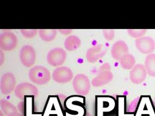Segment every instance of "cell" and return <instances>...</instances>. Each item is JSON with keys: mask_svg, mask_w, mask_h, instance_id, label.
<instances>
[{"mask_svg": "<svg viewBox=\"0 0 155 116\" xmlns=\"http://www.w3.org/2000/svg\"><path fill=\"white\" fill-rule=\"evenodd\" d=\"M28 77L32 83L43 85L49 82L51 73L47 68L44 66H35L29 70Z\"/></svg>", "mask_w": 155, "mask_h": 116, "instance_id": "obj_1", "label": "cell"}, {"mask_svg": "<svg viewBox=\"0 0 155 116\" xmlns=\"http://www.w3.org/2000/svg\"><path fill=\"white\" fill-rule=\"evenodd\" d=\"M73 89L76 93L80 95L88 94L91 89V83L89 77L85 74H77L72 81Z\"/></svg>", "mask_w": 155, "mask_h": 116, "instance_id": "obj_2", "label": "cell"}, {"mask_svg": "<svg viewBox=\"0 0 155 116\" xmlns=\"http://www.w3.org/2000/svg\"><path fill=\"white\" fill-rule=\"evenodd\" d=\"M18 45V37L11 31H5L0 35V48L4 51L13 50Z\"/></svg>", "mask_w": 155, "mask_h": 116, "instance_id": "obj_3", "label": "cell"}, {"mask_svg": "<svg viewBox=\"0 0 155 116\" xmlns=\"http://www.w3.org/2000/svg\"><path fill=\"white\" fill-rule=\"evenodd\" d=\"M67 58V53L61 48H55L49 51L47 55V62L52 66L58 67L64 64Z\"/></svg>", "mask_w": 155, "mask_h": 116, "instance_id": "obj_4", "label": "cell"}, {"mask_svg": "<svg viewBox=\"0 0 155 116\" xmlns=\"http://www.w3.org/2000/svg\"><path fill=\"white\" fill-rule=\"evenodd\" d=\"M36 52L31 45H25L22 47L19 52V59L23 65L29 68L33 66L36 61Z\"/></svg>", "mask_w": 155, "mask_h": 116, "instance_id": "obj_5", "label": "cell"}, {"mask_svg": "<svg viewBox=\"0 0 155 116\" xmlns=\"http://www.w3.org/2000/svg\"><path fill=\"white\" fill-rule=\"evenodd\" d=\"M52 79L58 83H67L70 82L74 77L71 69L67 66H60L52 72Z\"/></svg>", "mask_w": 155, "mask_h": 116, "instance_id": "obj_6", "label": "cell"}, {"mask_svg": "<svg viewBox=\"0 0 155 116\" xmlns=\"http://www.w3.org/2000/svg\"><path fill=\"white\" fill-rule=\"evenodd\" d=\"M16 84V78L11 72L4 74L0 82V89L3 95H8L15 90Z\"/></svg>", "mask_w": 155, "mask_h": 116, "instance_id": "obj_7", "label": "cell"}, {"mask_svg": "<svg viewBox=\"0 0 155 116\" xmlns=\"http://www.w3.org/2000/svg\"><path fill=\"white\" fill-rule=\"evenodd\" d=\"M135 44L138 50L143 54H151L155 49V41L151 37L145 36L138 38Z\"/></svg>", "mask_w": 155, "mask_h": 116, "instance_id": "obj_8", "label": "cell"}, {"mask_svg": "<svg viewBox=\"0 0 155 116\" xmlns=\"http://www.w3.org/2000/svg\"><path fill=\"white\" fill-rule=\"evenodd\" d=\"M14 93L18 98L23 101L25 95L37 96L38 89L37 87L29 83H22L16 87Z\"/></svg>", "mask_w": 155, "mask_h": 116, "instance_id": "obj_9", "label": "cell"}, {"mask_svg": "<svg viewBox=\"0 0 155 116\" xmlns=\"http://www.w3.org/2000/svg\"><path fill=\"white\" fill-rule=\"evenodd\" d=\"M107 52V49L102 45H97L87 50L86 53L87 61L89 63H96L103 57Z\"/></svg>", "mask_w": 155, "mask_h": 116, "instance_id": "obj_10", "label": "cell"}, {"mask_svg": "<svg viewBox=\"0 0 155 116\" xmlns=\"http://www.w3.org/2000/svg\"><path fill=\"white\" fill-rule=\"evenodd\" d=\"M147 74L145 66L142 64H137L130 72V79L134 84H140L146 79Z\"/></svg>", "mask_w": 155, "mask_h": 116, "instance_id": "obj_11", "label": "cell"}, {"mask_svg": "<svg viewBox=\"0 0 155 116\" xmlns=\"http://www.w3.org/2000/svg\"><path fill=\"white\" fill-rule=\"evenodd\" d=\"M129 48L124 41H118L111 48V55L114 60H120L124 56L128 54Z\"/></svg>", "mask_w": 155, "mask_h": 116, "instance_id": "obj_12", "label": "cell"}, {"mask_svg": "<svg viewBox=\"0 0 155 116\" xmlns=\"http://www.w3.org/2000/svg\"><path fill=\"white\" fill-rule=\"evenodd\" d=\"M113 75L110 71L100 72L91 81V84L94 87H100L105 85L113 79Z\"/></svg>", "mask_w": 155, "mask_h": 116, "instance_id": "obj_13", "label": "cell"}, {"mask_svg": "<svg viewBox=\"0 0 155 116\" xmlns=\"http://www.w3.org/2000/svg\"><path fill=\"white\" fill-rule=\"evenodd\" d=\"M64 45L67 50L74 51L77 50L80 47L81 40L76 36H70L66 38Z\"/></svg>", "mask_w": 155, "mask_h": 116, "instance_id": "obj_14", "label": "cell"}, {"mask_svg": "<svg viewBox=\"0 0 155 116\" xmlns=\"http://www.w3.org/2000/svg\"><path fill=\"white\" fill-rule=\"evenodd\" d=\"M145 67L148 75L155 77V54H149L145 61Z\"/></svg>", "mask_w": 155, "mask_h": 116, "instance_id": "obj_15", "label": "cell"}, {"mask_svg": "<svg viewBox=\"0 0 155 116\" xmlns=\"http://www.w3.org/2000/svg\"><path fill=\"white\" fill-rule=\"evenodd\" d=\"M120 65L124 69L130 70L135 66L136 58L130 54H127L120 60Z\"/></svg>", "mask_w": 155, "mask_h": 116, "instance_id": "obj_16", "label": "cell"}, {"mask_svg": "<svg viewBox=\"0 0 155 116\" xmlns=\"http://www.w3.org/2000/svg\"><path fill=\"white\" fill-rule=\"evenodd\" d=\"M38 34L42 40L49 42L55 39L57 35V31L56 29H40L38 31Z\"/></svg>", "mask_w": 155, "mask_h": 116, "instance_id": "obj_17", "label": "cell"}, {"mask_svg": "<svg viewBox=\"0 0 155 116\" xmlns=\"http://www.w3.org/2000/svg\"><path fill=\"white\" fill-rule=\"evenodd\" d=\"M0 105H1L2 111L5 115L7 116L11 115L12 113L18 112V110L15 106H14L12 103L8 102V101L2 99L0 101Z\"/></svg>", "mask_w": 155, "mask_h": 116, "instance_id": "obj_18", "label": "cell"}, {"mask_svg": "<svg viewBox=\"0 0 155 116\" xmlns=\"http://www.w3.org/2000/svg\"><path fill=\"white\" fill-rule=\"evenodd\" d=\"M147 30L145 29H129L127 30L128 34L134 38L142 37L145 33Z\"/></svg>", "mask_w": 155, "mask_h": 116, "instance_id": "obj_19", "label": "cell"}, {"mask_svg": "<svg viewBox=\"0 0 155 116\" xmlns=\"http://www.w3.org/2000/svg\"><path fill=\"white\" fill-rule=\"evenodd\" d=\"M20 32L25 37L32 38L36 36L38 31L37 29H21Z\"/></svg>", "mask_w": 155, "mask_h": 116, "instance_id": "obj_20", "label": "cell"}, {"mask_svg": "<svg viewBox=\"0 0 155 116\" xmlns=\"http://www.w3.org/2000/svg\"><path fill=\"white\" fill-rule=\"evenodd\" d=\"M103 34L106 40L111 41L113 40L115 36V31L113 29H104L102 31Z\"/></svg>", "mask_w": 155, "mask_h": 116, "instance_id": "obj_21", "label": "cell"}, {"mask_svg": "<svg viewBox=\"0 0 155 116\" xmlns=\"http://www.w3.org/2000/svg\"><path fill=\"white\" fill-rule=\"evenodd\" d=\"M110 65H109V63H104V65H102L100 67V72L110 71Z\"/></svg>", "mask_w": 155, "mask_h": 116, "instance_id": "obj_22", "label": "cell"}, {"mask_svg": "<svg viewBox=\"0 0 155 116\" xmlns=\"http://www.w3.org/2000/svg\"><path fill=\"white\" fill-rule=\"evenodd\" d=\"M58 31H59L61 34L67 36L71 34L72 30H71V29H60V30H58Z\"/></svg>", "mask_w": 155, "mask_h": 116, "instance_id": "obj_23", "label": "cell"}, {"mask_svg": "<svg viewBox=\"0 0 155 116\" xmlns=\"http://www.w3.org/2000/svg\"><path fill=\"white\" fill-rule=\"evenodd\" d=\"M0 54H0V64H1V65H2L4 61V55L3 53V50H1V51H0Z\"/></svg>", "mask_w": 155, "mask_h": 116, "instance_id": "obj_24", "label": "cell"}, {"mask_svg": "<svg viewBox=\"0 0 155 116\" xmlns=\"http://www.w3.org/2000/svg\"><path fill=\"white\" fill-rule=\"evenodd\" d=\"M8 116H23V115L21 113L19 112H15V113H12L11 115H9Z\"/></svg>", "mask_w": 155, "mask_h": 116, "instance_id": "obj_25", "label": "cell"}, {"mask_svg": "<svg viewBox=\"0 0 155 116\" xmlns=\"http://www.w3.org/2000/svg\"><path fill=\"white\" fill-rule=\"evenodd\" d=\"M3 112H2V111H1V112H0V114H1V116H3Z\"/></svg>", "mask_w": 155, "mask_h": 116, "instance_id": "obj_26", "label": "cell"}]
</instances>
